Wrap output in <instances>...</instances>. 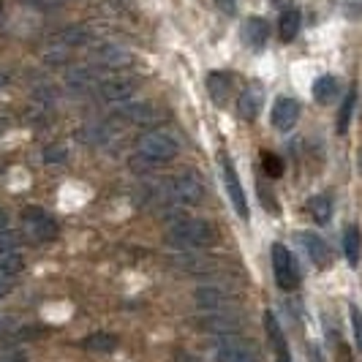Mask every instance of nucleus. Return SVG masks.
Wrapping results in <instances>:
<instances>
[{"mask_svg": "<svg viewBox=\"0 0 362 362\" xmlns=\"http://www.w3.org/2000/svg\"><path fill=\"white\" fill-rule=\"evenodd\" d=\"M166 240L172 245L188 251V248H207V245H213L218 240V235H216V226L210 221H204V218H185V221L172 226V232H169Z\"/></svg>", "mask_w": 362, "mask_h": 362, "instance_id": "obj_1", "label": "nucleus"}, {"mask_svg": "<svg viewBox=\"0 0 362 362\" xmlns=\"http://www.w3.org/2000/svg\"><path fill=\"white\" fill-rule=\"evenodd\" d=\"M272 256V272H275V284L284 291H294L300 286V267L294 262L291 251L284 243H272L270 248Z\"/></svg>", "mask_w": 362, "mask_h": 362, "instance_id": "obj_2", "label": "nucleus"}, {"mask_svg": "<svg viewBox=\"0 0 362 362\" xmlns=\"http://www.w3.org/2000/svg\"><path fill=\"white\" fill-rule=\"evenodd\" d=\"M218 161H221V172H223V185H226V194H229V202L237 210L240 218H248V199H245V191H243V182H240V175H237L235 163L229 158V153H218Z\"/></svg>", "mask_w": 362, "mask_h": 362, "instance_id": "obj_3", "label": "nucleus"}, {"mask_svg": "<svg viewBox=\"0 0 362 362\" xmlns=\"http://www.w3.org/2000/svg\"><path fill=\"white\" fill-rule=\"evenodd\" d=\"M139 150L145 156H150V158L163 163V161H172L180 153V142L172 134H166V131H150V134H145L139 139Z\"/></svg>", "mask_w": 362, "mask_h": 362, "instance_id": "obj_4", "label": "nucleus"}, {"mask_svg": "<svg viewBox=\"0 0 362 362\" xmlns=\"http://www.w3.org/2000/svg\"><path fill=\"white\" fill-rule=\"evenodd\" d=\"M22 226H25V232L33 237L36 243H49L57 237V223H54V218L49 213H44L41 207H28L25 213H22Z\"/></svg>", "mask_w": 362, "mask_h": 362, "instance_id": "obj_5", "label": "nucleus"}, {"mask_svg": "<svg viewBox=\"0 0 362 362\" xmlns=\"http://www.w3.org/2000/svg\"><path fill=\"white\" fill-rule=\"evenodd\" d=\"M117 117L128 120L131 126H150V123H156L161 117V112L150 101H128V104H120Z\"/></svg>", "mask_w": 362, "mask_h": 362, "instance_id": "obj_6", "label": "nucleus"}, {"mask_svg": "<svg viewBox=\"0 0 362 362\" xmlns=\"http://www.w3.org/2000/svg\"><path fill=\"white\" fill-rule=\"evenodd\" d=\"M216 362H259L256 351L240 338H223L216 346Z\"/></svg>", "mask_w": 362, "mask_h": 362, "instance_id": "obj_7", "label": "nucleus"}, {"mask_svg": "<svg viewBox=\"0 0 362 362\" xmlns=\"http://www.w3.org/2000/svg\"><path fill=\"white\" fill-rule=\"evenodd\" d=\"M300 112H303L300 101H294V98H289V95H281V98L275 101L272 115H270L272 128H278V131H291L294 123L300 120Z\"/></svg>", "mask_w": 362, "mask_h": 362, "instance_id": "obj_8", "label": "nucleus"}, {"mask_svg": "<svg viewBox=\"0 0 362 362\" xmlns=\"http://www.w3.org/2000/svg\"><path fill=\"white\" fill-rule=\"evenodd\" d=\"M169 194L180 202V204H199L204 199V185L194 175H180V177L172 180Z\"/></svg>", "mask_w": 362, "mask_h": 362, "instance_id": "obj_9", "label": "nucleus"}, {"mask_svg": "<svg viewBox=\"0 0 362 362\" xmlns=\"http://www.w3.org/2000/svg\"><path fill=\"white\" fill-rule=\"evenodd\" d=\"M297 240H300V245L305 248V254L310 256V262H313L316 267H329L332 251H329V245H327L325 237H319L316 232H300Z\"/></svg>", "mask_w": 362, "mask_h": 362, "instance_id": "obj_10", "label": "nucleus"}, {"mask_svg": "<svg viewBox=\"0 0 362 362\" xmlns=\"http://www.w3.org/2000/svg\"><path fill=\"white\" fill-rule=\"evenodd\" d=\"M240 36H243V44H245L248 49H262V47L267 44V38H270V25L262 17H251L243 22Z\"/></svg>", "mask_w": 362, "mask_h": 362, "instance_id": "obj_11", "label": "nucleus"}, {"mask_svg": "<svg viewBox=\"0 0 362 362\" xmlns=\"http://www.w3.org/2000/svg\"><path fill=\"white\" fill-rule=\"evenodd\" d=\"M134 93H136V82L131 79H107L98 85V95L109 104H123Z\"/></svg>", "mask_w": 362, "mask_h": 362, "instance_id": "obj_12", "label": "nucleus"}, {"mask_svg": "<svg viewBox=\"0 0 362 362\" xmlns=\"http://www.w3.org/2000/svg\"><path fill=\"white\" fill-rule=\"evenodd\" d=\"M262 101H264V90H262V85H248L245 90L240 93V98H237V112H240V117L243 120H256V115H259V109H262Z\"/></svg>", "mask_w": 362, "mask_h": 362, "instance_id": "obj_13", "label": "nucleus"}, {"mask_svg": "<svg viewBox=\"0 0 362 362\" xmlns=\"http://www.w3.org/2000/svg\"><path fill=\"white\" fill-rule=\"evenodd\" d=\"M197 327H199L202 332H216V335H229V332H235L240 322L232 319V316H221L216 310H210L207 316H199L197 319Z\"/></svg>", "mask_w": 362, "mask_h": 362, "instance_id": "obj_14", "label": "nucleus"}, {"mask_svg": "<svg viewBox=\"0 0 362 362\" xmlns=\"http://www.w3.org/2000/svg\"><path fill=\"white\" fill-rule=\"evenodd\" d=\"M95 60H98L101 66H107V69H126V66L134 63L131 52H126L123 47H115V44L98 47V49H95Z\"/></svg>", "mask_w": 362, "mask_h": 362, "instance_id": "obj_15", "label": "nucleus"}, {"mask_svg": "<svg viewBox=\"0 0 362 362\" xmlns=\"http://www.w3.org/2000/svg\"><path fill=\"white\" fill-rule=\"evenodd\" d=\"M207 90H210V98L216 101V107H226L229 93H232V76L223 71H210L207 74Z\"/></svg>", "mask_w": 362, "mask_h": 362, "instance_id": "obj_16", "label": "nucleus"}, {"mask_svg": "<svg viewBox=\"0 0 362 362\" xmlns=\"http://www.w3.org/2000/svg\"><path fill=\"white\" fill-rule=\"evenodd\" d=\"M338 93H341V85H338V79H335L332 74L316 76V82H313V88H310V95H313L316 104H329V101H335Z\"/></svg>", "mask_w": 362, "mask_h": 362, "instance_id": "obj_17", "label": "nucleus"}, {"mask_svg": "<svg viewBox=\"0 0 362 362\" xmlns=\"http://www.w3.org/2000/svg\"><path fill=\"white\" fill-rule=\"evenodd\" d=\"M344 254H346V262L351 264V267H357L360 264V254H362V232L351 223L349 229L344 232Z\"/></svg>", "mask_w": 362, "mask_h": 362, "instance_id": "obj_18", "label": "nucleus"}, {"mask_svg": "<svg viewBox=\"0 0 362 362\" xmlns=\"http://www.w3.org/2000/svg\"><path fill=\"white\" fill-rule=\"evenodd\" d=\"M300 11L297 8H286L284 14H281V19H278V36H281V41H294V36L300 33Z\"/></svg>", "mask_w": 362, "mask_h": 362, "instance_id": "obj_19", "label": "nucleus"}, {"mask_svg": "<svg viewBox=\"0 0 362 362\" xmlns=\"http://www.w3.org/2000/svg\"><path fill=\"white\" fill-rule=\"evenodd\" d=\"M194 300H197L199 308H207V310H218L226 303L223 291L216 289V286H202V289H197L194 291Z\"/></svg>", "mask_w": 362, "mask_h": 362, "instance_id": "obj_20", "label": "nucleus"}, {"mask_svg": "<svg viewBox=\"0 0 362 362\" xmlns=\"http://www.w3.org/2000/svg\"><path fill=\"white\" fill-rule=\"evenodd\" d=\"M308 213L313 221L319 223H327L332 218V199L327 194H319V197H310L308 199Z\"/></svg>", "mask_w": 362, "mask_h": 362, "instance_id": "obj_21", "label": "nucleus"}, {"mask_svg": "<svg viewBox=\"0 0 362 362\" xmlns=\"http://www.w3.org/2000/svg\"><path fill=\"white\" fill-rule=\"evenodd\" d=\"M264 329H267V335H270V344H272V349H275V354L289 349V346H286V338H284V329H281V325H278V319H275L272 310L264 313Z\"/></svg>", "mask_w": 362, "mask_h": 362, "instance_id": "obj_22", "label": "nucleus"}, {"mask_svg": "<svg viewBox=\"0 0 362 362\" xmlns=\"http://www.w3.org/2000/svg\"><path fill=\"white\" fill-rule=\"evenodd\" d=\"M82 346L85 349H90V351H115L117 349V338L112 335V332H93V335H88L85 341H82Z\"/></svg>", "mask_w": 362, "mask_h": 362, "instance_id": "obj_23", "label": "nucleus"}, {"mask_svg": "<svg viewBox=\"0 0 362 362\" xmlns=\"http://www.w3.org/2000/svg\"><path fill=\"white\" fill-rule=\"evenodd\" d=\"M354 104H357V90L346 93L344 104H341V112H338V123H335V131L338 134H346L349 131V123H351V112H354Z\"/></svg>", "mask_w": 362, "mask_h": 362, "instance_id": "obj_24", "label": "nucleus"}, {"mask_svg": "<svg viewBox=\"0 0 362 362\" xmlns=\"http://www.w3.org/2000/svg\"><path fill=\"white\" fill-rule=\"evenodd\" d=\"M25 270V259L17 254V251H8V254H0V275L3 278H14L19 272Z\"/></svg>", "mask_w": 362, "mask_h": 362, "instance_id": "obj_25", "label": "nucleus"}, {"mask_svg": "<svg viewBox=\"0 0 362 362\" xmlns=\"http://www.w3.org/2000/svg\"><path fill=\"white\" fill-rule=\"evenodd\" d=\"M66 82L71 88H76V90H88L95 79H93V74L88 69H71V71L66 74Z\"/></svg>", "mask_w": 362, "mask_h": 362, "instance_id": "obj_26", "label": "nucleus"}, {"mask_svg": "<svg viewBox=\"0 0 362 362\" xmlns=\"http://www.w3.org/2000/svg\"><path fill=\"white\" fill-rule=\"evenodd\" d=\"M158 163H161V161H156V158H150V156H145L142 150H139L136 156H131V158H128V166H131V172H139V175H142V172L147 175V172L158 169Z\"/></svg>", "mask_w": 362, "mask_h": 362, "instance_id": "obj_27", "label": "nucleus"}, {"mask_svg": "<svg viewBox=\"0 0 362 362\" xmlns=\"http://www.w3.org/2000/svg\"><path fill=\"white\" fill-rule=\"evenodd\" d=\"M262 166H264V175L267 177H281L284 175V161L275 153H270V150L262 153Z\"/></svg>", "mask_w": 362, "mask_h": 362, "instance_id": "obj_28", "label": "nucleus"}, {"mask_svg": "<svg viewBox=\"0 0 362 362\" xmlns=\"http://www.w3.org/2000/svg\"><path fill=\"white\" fill-rule=\"evenodd\" d=\"M60 41L76 47V44H88L90 36H88V30H82V28H69V30H63V33H60Z\"/></svg>", "mask_w": 362, "mask_h": 362, "instance_id": "obj_29", "label": "nucleus"}, {"mask_svg": "<svg viewBox=\"0 0 362 362\" xmlns=\"http://www.w3.org/2000/svg\"><path fill=\"white\" fill-rule=\"evenodd\" d=\"M44 161L47 163H66L69 161V150L63 145H49L44 150Z\"/></svg>", "mask_w": 362, "mask_h": 362, "instance_id": "obj_30", "label": "nucleus"}, {"mask_svg": "<svg viewBox=\"0 0 362 362\" xmlns=\"http://www.w3.org/2000/svg\"><path fill=\"white\" fill-rule=\"evenodd\" d=\"M349 316H351V329H354V341H357V346H360L362 351V310L351 303L349 305Z\"/></svg>", "mask_w": 362, "mask_h": 362, "instance_id": "obj_31", "label": "nucleus"}, {"mask_svg": "<svg viewBox=\"0 0 362 362\" xmlns=\"http://www.w3.org/2000/svg\"><path fill=\"white\" fill-rule=\"evenodd\" d=\"M19 245V237L6 226V229H0V254H8V251H17Z\"/></svg>", "mask_w": 362, "mask_h": 362, "instance_id": "obj_32", "label": "nucleus"}, {"mask_svg": "<svg viewBox=\"0 0 362 362\" xmlns=\"http://www.w3.org/2000/svg\"><path fill=\"white\" fill-rule=\"evenodd\" d=\"M22 3H28L33 8H41V11H52V8H60L66 0H22Z\"/></svg>", "mask_w": 362, "mask_h": 362, "instance_id": "obj_33", "label": "nucleus"}, {"mask_svg": "<svg viewBox=\"0 0 362 362\" xmlns=\"http://www.w3.org/2000/svg\"><path fill=\"white\" fill-rule=\"evenodd\" d=\"M216 6L223 11V14H229V17L237 11V0H216Z\"/></svg>", "mask_w": 362, "mask_h": 362, "instance_id": "obj_34", "label": "nucleus"}, {"mask_svg": "<svg viewBox=\"0 0 362 362\" xmlns=\"http://www.w3.org/2000/svg\"><path fill=\"white\" fill-rule=\"evenodd\" d=\"M308 360L310 362H325V354H322L316 346H310V349H308Z\"/></svg>", "mask_w": 362, "mask_h": 362, "instance_id": "obj_35", "label": "nucleus"}, {"mask_svg": "<svg viewBox=\"0 0 362 362\" xmlns=\"http://www.w3.org/2000/svg\"><path fill=\"white\" fill-rule=\"evenodd\" d=\"M278 362H291V357H289V349H286V351H278Z\"/></svg>", "mask_w": 362, "mask_h": 362, "instance_id": "obj_36", "label": "nucleus"}, {"mask_svg": "<svg viewBox=\"0 0 362 362\" xmlns=\"http://www.w3.org/2000/svg\"><path fill=\"white\" fill-rule=\"evenodd\" d=\"M6 82H8V76H6V74H0V88H6Z\"/></svg>", "mask_w": 362, "mask_h": 362, "instance_id": "obj_37", "label": "nucleus"}, {"mask_svg": "<svg viewBox=\"0 0 362 362\" xmlns=\"http://www.w3.org/2000/svg\"><path fill=\"white\" fill-rule=\"evenodd\" d=\"M0 14H3V0H0Z\"/></svg>", "mask_w": 362, "mask_h": 362, "instance_id": "obj_38", "label": "nucleus"}, {"mask_svg": "<svg viewBox=\"0 0 362 362\" xmlns=\"http://www.w3.org/2000/svg\"><path fill=\"white\" fill-rule=\"evenodd\" d=\"M0 325H3V319H0Z\"/></svg>", "mask_w": 362, "mask_h": 362, "instance_id": "obj_39", "label": "nucleus"}, {"mask_svg": "<svg viewBox=\"0 0 362 362\" xmlns=\"http://www.w3.org/2000/svg\"><path fill=\"white\" fill-rule=\"evenodd\" d=\"M360 163H362V161H360Z\"/></svg>", "mask_w": 362, "mask_h": 362, "instance_id": "obj_40", "label": "nucleus"}]
</instances>
